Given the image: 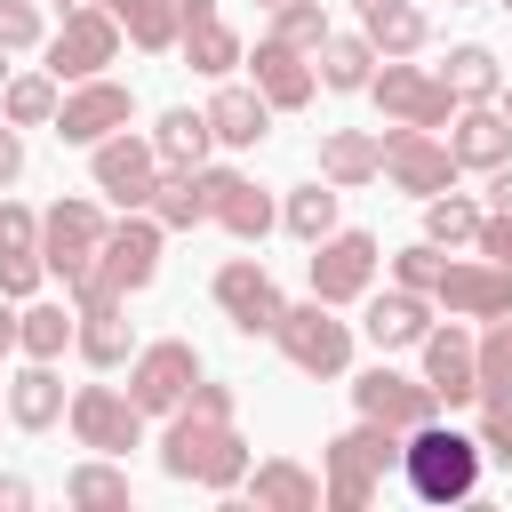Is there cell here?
I'll list each match as a JSON object with an SVG mask.
<instances>
[{
	"label": "cell",
	"mask_w": 512,
	"mask_h": 512,
	"mask_svg": "<svg viewBox=\"0 0 512 512\" xmlns=\"http://www.w3.org/2000/svg\"><path fill=\"white\" fill-rule=\"evenodd\" d=\"M208 112H192V104H176V112H160V128H152V152H160V168H208Z\"/></svg>",
	"instance_id": "cell-34"
},
{
	"label": "cell",
	"mask_w": 512,
	"mask_h": 512,
	"mask_svg": "<svg viewBox=\"0 0 512 512\" xmlns=\"http://www.w3.org/2000/svg\"><path fill=\"white\" fill-rule=\"evenodd\" d=\"M480 216H488V208H480V200H464V192L448 184V192H432V200H424V240H432V248H472Z\"/></svg>",
	"instance_id": "cell-37"
},
{
	"label": "cell",
	"mask_w": 512,
	"mask_h": 512,
	"mask_svg": "<svg viewBox=\"0 0 512 512\" xmlns=\"http://www.w3.org/2000/svg\"><path fill=\"white\" fill-rule=\"evenodd\" d=\"M0 88H8V48H0Z\"/></svg>",
	"instance_id": "cell-52"
},
{
	"label": "cell",
	"mask_w": 512,
	"mask_h": 512,
	"mask_svg": "<svg viewBox=\"0 0 512 512\" xmlns=\"http://www.w3.org/2000/svg\"><path fill=\"white\" fill-rule=\"evenodd\" d=\"M112 56H120V24H112V8H104V0H96V8H64V32L48 40V72H56V88H64V80H96Z\"/></svg>",
	"instance_id": "cell-14"
},
{
	"label": "cell",
	"mask_w": 512,
	"mask_h": 512,
	"mask_svg": "<svg viewBox=\"0 0 512 512\" xmlns=\"http://www.w3.org/2000/svg\"><path fill=\"white\" fill-rule=\"evenodd\" d=\"M472 248H480L488 264H504V272H512V216H504V208H488V216H480V232H472Z\"/></svg>",
	"instance_id": "cell-45"
},
{
	"label": "cell",
	"mask_w": 512,
	"mask_h": 512,
	"mask_svg": "<svg viewBox=\"0 0 512 512\" xmlns=\"http://www.w3.org/2000/svg\"><path fill=\"white\" fill-rule=\"evenodd\" d=\"M256 8H280V0H256Z\"/></svg>",
	"instance_id": "cell-54"
},
{
	"label": "cell",
	"mask_w": 512,
	"mask_h": 512,
	"mask_svg": "<svg viewBox=\"0 0 512 512\" xmlns=\"http://www.w3.org/2000/svg\"><path fill=\"white\" fill-rule=\"evenodd\" d=\"M192 384H200V352H192L184 336H160V344H136V352H128V400H136L144 416L184 408Z\"/></svg>",
	"instance_id": "cell-7"
},
{
	"label": "cell",
	"mask_w": 512,
	"mask_h": 512,
	"mask_svg": "<svg viewBox=\"0 0 512 512\" xmlns=\"http://www.w3.org/2000/svg\"><path fill=\"white\" fill-rule=\"evenodd\" d=\"M240 64H256V80H248V88H256L272 112H304V104H312V88H320V80H312V64H304L296 48H280L272 32H264V40H256V56H240Z\"/></svg>",
	"instance_id": "cell-22"
},
{
	"label": "cell",
	"mask_w": 512,
	"mask_h": 512,
	"mask_svg": "<svg viewBox=\"0 0 512 512\" xmlns=\"http://www.w3.org/2000/svg\"><path fill=\"white\" fill-rule=\"evenodd\" d=\"M368 344L376 352H408V344H424V328H432V296H416V288H384V296H368Z\"/></svg>",
	"instance_id": "cell-24"
},
{
	"label": "cell",
	"mask_w": 512,
	"mask_h": 512,
	"mask_svg": "<svg viewBox=\"0 0 512 512\" xmlns=\"http://www.w3.org/2000/svg\"><path fill=\"white\" fill-rule=\"evenodd\" d=\"M432 304H448L456 320H496V312H512V272L488 256H440Z\"/></svg>",
	"instance_id": "cell-16"
},
{
	"label": "cell",
	"mask_w": 512,
	"mask_h": 512,
	"mask_svg": "<svg viewBox=\"0 0 512 512\" xmlns=\"http://www.w3.org/2000/svg\"><path fill=\"white\" fill-rule=\"evenodd\" d=\"M448 152H456V168H504L512 160V120L496 104H456L448 112Z\"/></svg>",
	"instance_id": "cell-23"
},
{
	"label": "cell",
	"mask_w": 512,
	"mask_h": 512,
	"mask_svg": "<svg viewBox=\"0 0 512 512\" xmlns=\"http://www.w3.org/2000/svg\"><path fill=\"white\" fill-rule=\"evenodd\" d=\"M240 488H248V504H256V512H320V480H312L296 456H264Z\"/></svg>",
	"instance_id": "cell-25"
},
{
	"label": "cell",
	"mask_w": 512,
	"mask_h": 512,
	"mask_svg": "<svg viewBox=\"0 0 512 512\" xmlns=\"http://www.w3.org/2000/svg\"><path fill=\"white\" fill-rule=\"evenodd\" d=\"M208 296L224 304V320H232L240 336H272V328H280V312H288L280 280H272L256 256H224V264H216V280H208Z\"/></svg>",
	"instance_id": "cell-9"
},
{
	"label": "cell",
	"mask_w": 512,
	"mask_h": 512,
	"mask_svg": "<svg viewBox=\"0 0 512 512\" xmlns=\"http://www.w3.org/2000/svg\"><path fill=\"white\" fill-rule=\"evenodd\" d=\"M392 280H400V288H416V296H432V280H440V248H432V240L400 248V256H392Z\"/></svg>",
	"instance_id": "cell-43"
},
{
	"label": "cell",
	"mask_w": 512,
	"mask_h": 512,
	"mask_svg": "<svg viewBox=\"0 0 512 512\" xmlns=\"http://www.w3.org/2000/svg\"><path fill=\"white\" fill-rule=\"evenodd\" d=\"M312 64H320L312 80L336 88V96H360V88L376 80V48H368V32H336V24H328V40L312 48Z\"/></svg>",
	"instance_id": "cell-28"
},
{
	"label": "cell",
	"mask_w": 512,
	"mask_h": 512,
	"mask_svg": "<svg viewBox=\"0 0 512 512\" xmlns=\"http://www.w3.org/2000/svg\"><path fill=\"white\" fill-rule=\"evenodd\" d=\"M368 96H376V104H384V120H400V128H448V112H456L448 80H440V72H424V64H408V56H376Z\"/></svg>",
	"instance_id": "cell-6"
},
{
	"label": "cell",
	"mask_w": 512,
	"mask_h": 512,
	"mask_svg": "<svg viewBox=\"0 0 512 512\" xmlns=\"http://www.w3.org/2000/svg\"><path fill=\"white\" fill-rule=\"evenodd\" d=\"M272 344L288 352V368H296V376H320V384L352 368V328H344V320H336V304H320V296H312V304H288V312H280V328H272Z\"/></svg>",
	"instance_id": "cell-5"
},
{
	"label": "cell",
	"mask_w": 512,
	"mask_h": 512,
	"mask_svg": "<svg viewBox=\"0 0 512 512\" xmlns=\"http://www.w3.org/2000/svg\"><path fill=\"white\" fill-rule=\"evenodd\" d=\"M472 440H480V456H488V464H512V416L480 408V432H472Z\"/></svg>",
	"instance_id": "cell-46"
},
{
	"label": "cell",
	"mask_w": 512,
	"mask_h": 512,
	"mask_svg": "<svg viewBox=\"0 0 512 512\" xmlns=\"http://www.w3.org/2000/svg\"><path fill=\"white\" fill-rule=\"evenodd\" d=\"M40 272H48V264H40V216H32L24 200H0V296L24 304V296L40 288Z\"/></svg>",
	"instance_id": "cell-21"
},
{
	"label": "cell",
	"mask_w": 512,
	"mask_h": 512,
	"mask_svg": "<svg viewBox=\"0 0 512 512\" xmlns=\"http://www.w3.org/2000/svg\"><path fill=\"white\" fill-rule=\"evenodd\" d=\"M264 128H272V104H264L256 88H216V96H208V136H216V144L248 152V144H264Z\"/></svg>",
	"instance_id": "cell-30"
},
{
	"label": "cell",
	"mask_w": 512,
	"mask_h": 512,
	"mask_svg": "<svg viewBox=\"0 0 512 512\" xmlns=\"http://www.w3.org/2000/svg\"><path fill=\"white\" fill-rule=\"evenodd\" d=\"M376 288V232H320L312 240V296L320 304H360Z\"/></svg>",
	"instance_id": "cell-13"
},
{
	"label": "cell",
	"mask_w": 512,
	"mask_h": 512,
	"mask_svg": "<svg viewBox=\"0 0 512 512\" xmlns=\"http://www.w3.org/2000/svg\"><path fill=\"white\" fill-rule=\"evenodd\" d=\"M16 352V296H0V360Z\"/></svg>",
	"instance_id": "cell-50"
},
{
	"label": "cell",
	"mask_w": 512,
	"mask_h": 512,
	"mask_svg": "<svg viewBox=\"0 0 512 512\" xmlns=\"http://www.w3.org/2000/svg\"><path fill=\"white\" fill-rule=\"evenodd\" d=\"M376 144H384V176H392L408 200H432V192L456 184V152H448L440 128H400V120H392Z\"/></svg>",
	"instance_id": "cell-8"
},
{
	"label": "cell",
	"mask_w": 512,
	"mask_h": 512,
	"mask_svg": "<svg viewBox=\"0 0 512 512\" xmlns=\"http://www.w3.org/2000/svg\"><path fill=\"white\" fill-rule=\"evenodd\" d=\"M16 176H24V136H16L8 120H0V192H8Z\"/></svg>",
	"instance_id": "cell-47"
},
{
	"label": "cell",
	"mask_w": 512,
	"mask_h": 512,
	"mask_svg": "<svg viewBox=\"0 0 512 512\" xmlns=\"http://www.w3.org/2000/svg\"><path fill=\"white\" fill-rule=\"evenodd\" d=\"M0 512H32V480H16V472H0Z\"/></svg>",
	"instance_id": "cell-48"
},
{
	"label": "cell",
	"mask_w": 512,
	"mask_h": 512,
	"mask_svg": "<svg viewBox=\"0 0 512 512\" xmlns=\"http://www.w3.org/2000/svg\"><path fill=\"white\" fill-rule=\"evenodd\" d=\"M504 16H512V0H504Z\"/></svg>",
	"instance_id": "cell-55"
},
{
	"label": "cell",
	"mask_w": 512,
	"mask_h": 512,
	"mask_svg": "<svg viewBox=\"0 0 512 512\" xmlns=\"http://www.w3.org/2000/svg\"><path fill=\"white\" fill-rule=\"evenodd\" d=\"M352 8H360V32H368L376 56H416L432 40V24H424L416 0H352Z\"/></svg>",
	"instance_id": "cell-27"
},
{
	"label": "cell",
	"mask_w": 512,
	"mask_h": 512,
	"mask_svg": "<svg viewBox=\"0 0 512 512\" xmlns=\"http://www.w3.org/2000/svg\"><path fill=\"white\" fill-rule=\"evenodd\" d=\"M0 120H8V128H48V120H56V72H8Z\"/></svg>",
	"instance_id": "cell-36"
},
{
	"label": "cell",
	"mask_w": 512,
	"mask_h": 512,
	"mask_svg": "<svg viewBox=\"0 0 512 512\" xmlns=\"http://www.w3.org/2000/svg\"><path fill=\"white\" fill-rule=\"evenodd\" d=\"M496 112H504V120H512V88H496Z\"/></svg>",
	"instance_id": "cell-51"
},
{
	"label": "cell",
	"mask_w": 512,
	"mask_h": 512,
	"mask_svg": "<svg viewBox=\"0 0 512 512\" xmlns=\"http://www.w3.org/2000/svg\"><path fill=\"white\" fill-rule=\"evenodd\" d=\"M64 8H96V0H64Z\"/></svg>",
	"instance_id": "cell-53"
},
{
	"label": "cell",
	"mask_w": 512,
	"mask_h": 512,
	"mask_svg": "<svg viewBox=\"0 0 512 512\" xmlns=\"http://www.w3.org/2000/svg\"><path fill=\"white\" fill-rule=\"evenodd\" d=\"M128 112H136V96L112 80V72H96V80H72L64 96H56V136L64 144H104L112 128H128Z\"/></svg>",
	"instance_id": "cell-15"
},
{
	"label": "cell",
	"mask_w": 512,
	"mask_h": 512,
	"mask_svg": "<svg viewBox=\"0 0 512 512\" xmlns=\"http://www.w3.org/2000/svg\"><path fill=\"white\" fill-rule=\"evenodd\" d=\"M64 496L88 504V512H128V472H120L112 456H88V464L64 472Z\"/></svg>",
	"instance_id": "cell-38"
},
{
	"label": "cell",
	"mask_w": 512,
	"mask_h": 512,
	"mask_svg": "<svg viewBox=\"0 0 512 512\" xmlns=\"http://www.w3.org/2000/svg\"><path fill=\"white\" fill-rule=\"evenodd\" d=\"M0 48H40V0H0Z\"/></svg>",
	"instance_id": "cell-44"
},
{
	"label": "cell",
	"mask_w": 512,
	"mask_h": 512,
	"mask_svg": "<svg viewBox=\"0 0 512 512\" xmlns=\"http://www.w3.org/2000/svg\"><path fill=\"white\" fill-rule=\"evenodd\" d=\"M112 8V24H120V40H136V48H176V0H104Z\"/></svg>",
	"instance_id": "cell-39"
},
{
	"label": "cell",
	"mask_w": 512,
	"mask_h": 512,
	"mask_svg": "<svg viewBox=\"0 0 512 512\" xmlns=\"http://www.w3.org/2000/svg\"><path fill=\"white\" fill-rule=\"evenodd\" d=\"M472 360H480V408L512 416V312H496L488 336H472Z\"/></svg>",
	"instance_id": "cell-33"
},
{
	"label": "cell",
	"mask_w": 512,
	"mask_h": 512,
	"mask_svg": "<svg viewBox=\"0 0 512 512\" xmlns=\"http://www.w3.org/2000/svg\"><path fill=\"white\" fill-rule=\"evenodd\" d=\"M320 176H328L336 192H360V184L384 176V144H376L368 128H328V136H320Z\"/></svg>",
	"instance_id": "cell-26"
},
{
	"label": "cell",
	"mask_w": 512,
	"mask_h": 512,
	"mask_svg": "<svg viewBox=\"0 0 512 512\" xmlns=\"http://www.w3.org/2000/svg\"><path fill=\"white\" fill-rule=\"evenodd\" d=\"M488 208H504V216H512V160H504V168H488Z\"/></svg>",
	"instance_id": "cell-49"
},
{
	"label": "cell",
	"mask_w": 512,
	"mask_h": 512,
	"mask_svg": "<svg viewBox=\"0 0 512 512\" xmlns=\"http://www.w3.org/2000/svg\"><path fill=\"white\" fill-rule=\"evenodd\" d=\"M440 80H448V96H456V104H496L504 64H496L480 40H464V48H448V72H440Z\"/></svg>",
	"instance_id": "cell-35"
},
{
	"label": "cell",
	"mask_w": 512,
	"mask_h": 512,
	"mask_svg": "<svg viewBox=\"0 0 512 512\" xmlns=\"http://www.w3.org/2000/svg\"><path fill=\"white\" fill-rule=\"evenodd\" d=\"M480 440L472 432H456V424H416V432H400V480L424 496V504H472L480 496Z\"/></svg>",
	"instance_id": "cell-3"
},
{
	"label": "cell",
	"mask_w": 512,
	"mask_h": 512,
	"mask_svg": "<svg viewBox=\"0 0 512 512\" xmlns=\"http://www.w3.org/2000/svg\"><path fill=\"white\" fill-rule=\"evenodd\" d=\"M200 184H208V224H224L232 240H264V232L280 224V208H272V192H264L256 176H240V168H200Z\"/></svg>",
	"instance_id": "cell-18"
},
{
	"label": "cell",
	"mask_w": 512,
	"mask_h": 512,
	"mask_svg": "<svg viewBox=\"0 0 512 512\" xmlns=\"http://www.w3.org/2000/svg\"><path fill=\"white\" fill-rule=\"evenodd\" d=\"M280 224H288V232H296L304 248H312L320 232H336V184H328V176H312V184H296V192L280 200Z\"/></svg>",
	"instance_id": "cell-40"
},
{
	"label": "cell",
	"mask_w": 512,
	"mask_h": 512,
	"mask_svg": "<svg viewBox=\"0 0 512 512\" xmlns=\"http://www.w3.org/2000/svg\"><path fill=\"white\" fill-rule=\"evenodd\" d=\"M72 344V304H24L16 312V352L24 360H56Z\"/></svg>",
	"instance_id": "cell-41"
},
{
	"label": "cell",
	"mask_w": 512,
	"mask_h": 512,
	"mask_svg": "<svg viewBox=\"0 0 512 512\" xmlns=\"http://www.w3.org/2000/svg\"><path fill=\"white\" fill-rule=\"evenodd\" d=\"M272 40L296 48V56H312V48L328 40V8H320V0H280V8H272Z\"/></svg>",
	"instance_id": "cell-42"
},
{
	"label": "cell",
	"mask_w": 512,
	"mask_h": 512,
	"mask_svg": "<svg viewBox=\"0 0 512 512\" xmlns=\"http://www.w3.org/2000/svg\"><path fill=\"white\" fill-rule=\"evenodd\" d=\"M424 384L448 400V408H472L480 400V360H472V336L464 328H424Z\"/></svg>",
	"instance_id": "cell-20"
},
{
	"label": "cell",
	"mask_w": 512,
	"mask_h": 512,
	"mask_svg": "<svg viewBox=\"0 0 512 512\" xmlns=\"http://www.w3.org/2000/svg\"><path fill=\"white\" fill-rule=\"evenodd\" d=\"M96 160V192L104 200H120V208H144L152 200V184H160V152H152V136H128V128H112L104 144H88Z\"/></svg>",
	"instance_id": "cell-17"
},
{
	"label": "cell",
	"mask_w": 512,
	"mask_h": 512,
	"mask_svg": "<svg viewBox=\"0 0 512 512\" xmlns=\"http://www.w3.org/2000/svg\"><path fill=\"white\" fill-rule=\"evenodd\" d=\"M64 416H72V440L96 448V456L144 448V408H136L128 392H112V384H80V392L64 400Z\"/></svg>",
	"instance_id": "cell-11"
},
{
	"label": "cell",
	"mask_w": 512,
	"mask_h": 512,
	"mask_svg": "<svg viewBox=\"0 0 512 512\" xmlns=\"http://www.w3.org/2000/svg\"><path fill=\"white\" fill-rule=\"evenodd\" d=\"M160 472L168 480H192L208 496H232L248 480V440L232 432V384H192L184 408H168V432H160Z\"/></svg>",
	"instance_id": "cell-1"
},
{
	"label": "cell",
	"mask_w": 512,
	"mask_h": 512,
	"mask_svg": "<svg viewBox=\"0 0 512 512\" xmlns=\"http://www.w3.org/2000/svg\"><path fill=\"white\" fill-rule=\"evenodd\" d=\"M144 208L160 216V232H192V224H208V184H200V168H160V184H152Z\"/></svg>",
	"instance_id": "cell-32"
},
{
	"label": "cell",
	"mask_w": 512,
	"mask_h": 512,
	"mask_svg": "<svg viewBox=\"0 0 512 512\" xmlns=\"http://www.w3.org/2000/svg\"><path fill=\"white\" fill-rule=\"evenodd\" d=\"M160 216H128V224H112L104 232V248H96V264L72 280V312H88V304H128L136 288H152V272H160Z\"/></svg>",
	"instance_id": "cell-4"
},
{
	"label": "cell",
	"mask_w": 512,
	"mask_h": 512,
	"mask_svg": "<svg viewBox=\"0 0 512 512\" xmlns=\"http://www.w3.org/2000/svg\"><path fill=\"white\" fill-rule=\"evenodd\" d=\"M8 416H16V432H48V424L64 416V376H56V360H24V376L8 384Z\"/></svg>",
	"instance_id": "cell-31"
},
{
	"label": "cell",
	"mask_w": 512,
	"mask_h": 512,
	"mask_svg": "<svg viewBox=\"0 0 512 512\" xmlns=\"http://www.w3.org/2000/svg\"><path fill=\"white\" fill-rule=\"evenodd\" d=\"M104 232H112V224H104V208L72 192V200H56V208L40 216V264H48V272H64V288H72V280L96 264Z\"/></svg>",
	"instance_id": "cell-12"
},
{
	"label": "cell",
	"mask_w": 512,
	"mask_h": 512,
	"mask_svg": "<svg viewBox=\"0 0 512 512\" xmlns=\"http://www.w3.org/2000/svg\"><path fill=\"white\" fill-rule=\"evenodd\" d=\"M176 56L208 80H224L240 64V32L216 16V0H176Z\"/></svg>",
	"instance_id": "cell-19"
},
{
	"label": "cell",
	"mask_w": 512,
	"mask_h": 512,
	"mask_svg": "<svg viewBox=\"0 0 512 512\" xmlns=\"http://www.w3.org/2000/svg\"><path fill=\"white\" fill-rule=\"evenodd\" d=\"M392 472H400V432L360 416L352 432H336V440L320 448V504H328V512H368Z\"/></svg>",
	"instance_id": "cell-2"
},
{
	"label": "cell",
	"mask_w": 512,
	"mask_h": 512,
	"mask_svg": "<svg viewBox=\"0 0 512 512\" xmlns=\"http://www.w3.org/2000/svg\"><path fill=\"white\" fill-rule=\"evenodd\" d=\"M72 352H80L88 368H120V360L136 352L128 312H120V304H88V312H72Z\"/></svg>",
	"instance_id": "cell-29"
},
{
	"label": "cell",
	"mask_w": 512,
	"mask_h": 512,
	"mask_svg": "<svg viewBox=\"0 0 512 512\" xmlns=\"http://www.w3.org/2000/svg\"><path fill=\"white\" fill-rule=\"evenodd\" d=\"M352 408H360L368 424L416 432V424H432V416H440V392H432L424 376H400L392 360H376V368H360V376H352Z\"/></svg>",
	"instance_id": "cell-10"
}]
</instances>
